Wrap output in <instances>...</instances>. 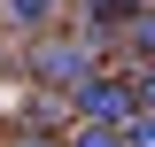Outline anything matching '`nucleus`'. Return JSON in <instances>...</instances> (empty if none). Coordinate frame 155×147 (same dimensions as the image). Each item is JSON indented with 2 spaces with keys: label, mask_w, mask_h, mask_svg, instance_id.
I'll use <instances>...</instances> for the list:
<instances>
[{
  "label": "nucleus",
  "mask_w": 155,
  "mask_h": 147,
  "mask_svg": "<svg viewBox=\"0 0 155 147\" xmlns=\"http://www.w3.org/2000/svg\"><path fill=\"white\" fill-rule=\"evenodd\" d=\"M78 116L124 132V124L140 116V85H132V77H85V85H78Z\"/></svg>",
  "instance_id": "1"
},
{
  "label": "nucleus",
  "mask_w": 155,
  "mask_h": 147,
  "mask_svg": "<svg viewBox=\"0 0 155 147\" xmlns=\"http://www.w3.org/2000/svg\"><path fill=\"white\" fill-rule=\"evenodd\" d=\"M85 62H93V39H54V47L31 54V70L47 85H85Z\"/></svg>",
  "instance_id": "2"
},
{
  "label": "nucleus",
  "mask_w": 155,
  "mask_h": 147,
  "mask_svg": "<svg viewBox=\"0 0 155 147\" xmlns=\"http://www.w3.org/2000/svg\"><path fill=\"white\" fill-rule=\"evenodd\" d=\"M8 147H70V139H54V132H39V124H16Z\"/></svg>",
  "instance_id": "3"
},
{
  "label": "nucleus",
  "mask_w": 155,
  "mask_h": 147,
  "mask_svg": "<svg viewBox=\"0 0 155 147\" xmlns=\"http://www.w3.org/2000/svg\"><path fill=\"white\" fill-rule=\"evenodd\" d=\"M70 147H124V132H116V124H85Z\"/></svg>",
  "instance_id": "4"
},
{
  "label": "nucleus",
  "mask_w": 155,
  "mask_h": 147,
  "mask_svg": "<svg viewBox=\"0 0 155 147\" xmlns=\"http://www.w3.org/2000/svg\"><path fill=\"white\" fill-rule=\"evenodd\" d=\"M124 147H155V116H147V109H140L132 124H124Z\"/></svg>",
  "instance_id": "5"
},
{
  "label": "nucleus",
  "mask_w": 155,
  "mask_h": 147,
  "mask_svg": "<svg viewBox=\"0 0 155 147\" xmlns=\"http://www.w3.org/2000/svg\"><path fill=\"white\" fill-rule=\"evenodd\" d=\"M132 47H140V54H155V16H147V8L132 16Z\"/></svg>",
  "instance_id": "6"
},
{
  "label": "nucleus",
  "mask_w": 155,
  "mask_h": 147,
  "mask_svg": "<svg viewBox=\"0 0 155 147\" xmlns=\"http://www.w3.org/2000/svg\"><path fill=\"white\" fill-rule=\"evenodd\" d=\"M93 16H140V0H85Z\"/></svg>",
  "instance_id": "7"
},
{
  "label": "nucleus",
  "mask_w": 155,
  "mask_h": 147,
  "mask_svg": "<svg viewBox=\"0 0 155 147\" xmlns=\"http://www.w3.org/2000/svg\"><path fill=\"white\" fill-rule=\"evenodd\" d=\"M47 8H54V0H8V16H23V23H39Z\"/></svg>",
  "instance_id": "8"
},
{
  "label": "nucleus",
  "mask_w": 155,
  "mask_h": 147,
  "mask_svg": "<svg viewBox=\"0 0 155 147\" xmlns=\"http://www.w3.org/2000/svg\"><path fill=\"white\" fill-rule=\"evenodd\" d=\"M140 109L155 116V70H140Z\"/></svg>",
  "instance_id": "9"
}]
</instances>
